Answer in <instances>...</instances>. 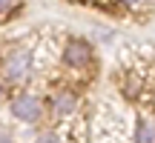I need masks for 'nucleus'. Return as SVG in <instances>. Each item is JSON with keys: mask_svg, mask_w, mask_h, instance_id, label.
<instances>
[{"mask_svg": "<svg viewBox=\"0 0 155 143\" xmlns=\"http://www.w3.org/2000/svg\"><path fill=\"white\" fill-rule=\"evenodd\" d=\"M35 72V57L23 46H12L0 55V80L6 89H26V83L32 80Z\"/></svg>", "mask_w": 155, "mask_h": 143, "instance_id": "f257e3e1", "label": "nucleus"}, {"mask_svg": "<svg viewBox=\"0 0 155 143\" xmlns=\"http://www.w3.org/2000/svg\"><path fill=\"white\" fill-rule=\"evenodd\" d=\"M6 103H9L12 117L26 123V126H38L46 117V100L40 97V94H35L32 89H17V92H12L9 97H6Z\"/></svg>", "mask_w": 155, "mask_h": 143, "instance_id": "f03ea898", "label": "nucleus"}, {"mask_svg": "<svg viewBox=\"0 0 155 143\" xmlns=\"http://www.w3.org/2000/svg\"><path fill=\"white\" fill-rule=\"evenodd\" d=\"M61 63L69 72H75V75L89 72L95 66V49H92V43L83 40V37H69L66 43H63V49H61Z\"/></svg>", "mask_w": 155, "mask_h": 143, "instance_id": "7ed1b4c3", "label": "nucleus"}, {"mask_svg": "<svg viewBox=\"0 0 155 143\" xmlns=\"http://www.w3.org/2000/svg\"><path fill=\"white\" fill-rule=\"evenodd\" d=\"M81 103H83V97H81V92H78L75 86H58L55 92L46 97V112H49L52 117H72L78 115V109H81Z\"/></svg>", "mask_w": 155, "mask_h": 143, "instance_id": "20e7f679", "label": "nucleus"}, {"mask_svg": "<svg viewBox=\"0 0 155 143\" xmlns=\"http://www.w3.org/2000/svg\"><path fill=\"white\" fill-rule=\"evenodd\" d=\"M135 143H155V120L141 115L135 120Z\"/></svg>", "mask_w": 155, "mask_h": 143, "instance_id": "39448f33", "label": "nucleus"}, {"mask_svg": "<svg viewBox=\"0 0 155 143\" xmlns=\"http://www.w3.org/2000/svg\"><path fill=\"white\" fill-rule=\"evenodd\" d=\"M20 9H23V0H0V23L12 20Z\"/></svg>", "mask_w": 155, "mask_h": 143, "instance_id": "423d86ee", "label": "nucleus"}, {"mask_svg": "<svg viewBox=\"0 0 155 143\" xmlns=\"http://www.w3.org/2000/svg\"><path fill=\"white\" fill-rule=\"evenodd\" d=\"M35 143H63V138L55 132V129H46V132H40L38 138H35Z\"/></svg>", "mask_w": 155, "mask_h": 143, "instance_id": "0eeeda50", "label": "nucleus"}, {"mask_svg": "<svg viewBox=\"0 0 155 143\" xmlns=\"http://www.w3.org/2000/svg\"><path fill=\"white\" fill-rule=\"evenodd\" d=\"M0 143H15V138H12L9 132H3V129H0Z\"/></svg>", "mask_w": 155, "mask_h": 143, "instance_id": "6e6552de", "label": "nucleus"}, {"mask_svg": "<svg viewBox=\"0 0 155 143\" xmlns=\"http://www.w3.org/2000/svg\"><path fill=\"white\" fill-rule=\"evenodd\" d=\"M6 97H9V89H6V86H3V80H0V103H3Z\"/></svg>", "mask_w": 155, "mask_h": 143, "instance_id": "1a4fd4ad", "label": "nucleus"}, {"mask_svg": "<svg viewBox=\"0 0 155 143\" xmlns=\"http://www.w3.org/2000/svg\"><path fill=\"white\" fill-rule=\"evenodd\" d=\"M118 3H124V6H135L138 0H118Z\"/></svg>", "mask_w": 155, "mask_h": 143, "instance_id": "9d476101", "label": "nucleus"}]
</instances>
